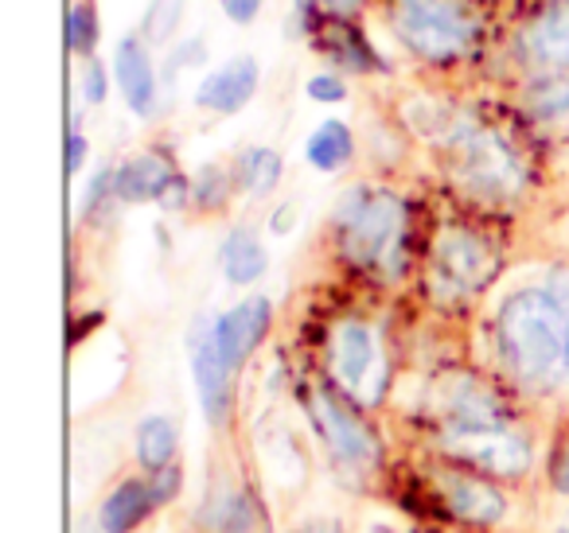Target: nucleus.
<instances>
[{
    "label": "nucleus",
    "instance_id": "f257e3e1",
    "mask_svg": "<svg viewBox=\"0 0 569 533\" xmlns=\"http://www.w3.org/2000/svg\"><path fill=\"white\" fill-rule=\"evenodd\" d=\"M496 354L522 385L569 378V312L550 289H519L499 304L491 323Z\"/></svg>",
    "mask_w": 569,
    "mask_h": 533
},
{
    "label": "nucleus",
    "instance_id": "f03ea898",
    "mask_svg": "<svg viewBox=\"0 0 569 533\" xmlns=\"http://www.w3.org/2000/svg\"><path fill=\"white\" fill-rule=\"evenodd\" d=\"M269 323H273V304L266 296H250L211 320L203 339H196L191 351V374H196L199 405H203L207 421L222 424L230 413V393H234V374L266 339Z\"/></svg>",
    "mask_w": 569,
    "mask_h": 533
},
{
    "label": "nucleus",
    "instance_id": "7ed1b4c3",
    "mask_svg": "<svg viewBox=\"0 0 569 533\" xmlns=\"http://www.w3.org/2000/svg\"><path fill=\"white\" fill-rule=\"evenodd\" d=\"M336 227H340V245L356 265L371 269H402L406 250V207L390 191L356 188L336 211Z\"/></svg>",
    "mask_w": 569,
    "mask_h": 533
},
{
    "label": "nucleus",
    "instance_id": "20e7f679",
    "mask_svg": "<svg viewBox=\"0 0 569 533\" xmlns=\"http://www.w3.org/2000/svg\"><path fill=\"white\" fill-rule=\"evenodd\" d=\"M390 32L421 63H457L472 48L480 24L465 0H395Z\"/></svg>",
    "mask_w": 569,
    "mask_h": 533
},
{
    "label": "nucleus",
    "instance_id": "39448f33",
    "mask_svg": "<svg viewBox=\"0 0 569 533\" xmlns=\"http://www.w3.org/2000/svg\"><path fill=\"white\" fill-rule=\"evenodd\" d=\"M449 452H457L460 460H468L472 467L488 471V475H522L535 460L530 444L511 432L507 424H491V429H465V432H445Z\"/></svg>",
    "mask_w": 569,
    "mask_h": 533
},
{
    "label": "nucleus",
    "instance_id": "423d86ee",
    "mask_svg": "<svg viewBox=\"0 0 569 533\" xmlns=\"http://www.w3.org/2000/svg\"><path fill=\"white\" fill-rule=\"evenodd\" d=\"M491 273H496V258H491V250L476 234L452 230V234L441 238V245H437V253H433V281L441 284L445 292L468 296V292H476L480 284H488Z\"/></svg>",
    "mask_w": 569,
    "mask_h": 533
},
{
    "label": "nucleus",
    "instance_id": "0eeeda50",
    "mask_svg": "<svg viewBox=\"0 0 569 533\" xmlns=\"http://www.w3.org/2000/svg\"><path fill=\"white\" fill-rule=\"evenodd\" d=\"M309 409H312V421H317L320 436L325 444L340 455L343 463H375L379 460V440L371 436L363 421L343 405L336 393L328 390H312L309 398Z\"/></svg>",
    "mask_w": 569,
    "mask_h": 533
},
{
    "label": "nucleus",
    "instance_id": "6e6552de",
    "mask_svg": "<svg viewBox=\"0 0 569 533\" xmlns=\"http://www.w3.org/2000/svg\"><path fill=\"white\" fill-rule=\"evenodd\" d=\"M460 160V180L465 188L480 191L488 199H503L519 188V168H515V157L496 144L491 137H468L457 152Z\"/></svg>",
    "mask_w": 569,
    "mask_h": 533
},
{
    "label": "nucleus",
    "instance_id": "1a4fd4ad",
    "mask_svg": "<svg viewBox=\"0 0 569 533\" xmlns=\"http://www.w3.org/2000/svg\"><path fill=\"white\" fill-rule=\"evenodd\" d=\"M113 82H118L126 105L137 118H152L157 113V67H152V51L141 36H126L113 48Z\"/></svg>",
    "mask_w": 569,
    "mask_h": 533
},
{
    "label": "nucleus",
    "instance_id": "9d476101",
    "mask_svg": "<svg viewBox=\"0 0 569 533\" xmlns=\"http://www.w3.org/2000/svg\"><path fill=\"white\" fill-rule=\"evenodd\" d=\"M261 67L253 56H234L222 67H214L211 74H203V82L196 87V105L207 113H238L242 105H250V98L258 94Z\"/></svg>",
    "mask_w": 569,
    "mask_h": 533
},
{
    "label": "nucleus",
    "instance_id": "9b49d317",
    "mask_svg": "<svg viewBox=\"0 0 569 533\" xmlns=\"http://www.w3.org/2000/svg\"><path fill=\"white\" fill-rule=\"evenodd\" d=\"M113 195L121 203H152V199L168 195H188V183L172 168V160L160 152H141V157L126 160L113 172Z\"/></svg>",
    "mask_w": 569,
    "mask_h": 533
},
{
    "label": "nucleus",
    "instance_id": "f8f14e48",
    "mask_svg": "<svg viewBox=\"0 0 569 533\" xmlns=\"http://www.w3.org/2000/svg\"><path fill=\"white\" fill-rule=\"evenodd\" d=\"M309 43H312V51H320V56L332 67H340V71H351V74L379 71V51L371 48V40H367L348 17H332V20L317 17L309 28Z\"/></svg>",
    "mask_w": 569,
    "mask_h": 533
},
{
    "label": "nucleus",
    "instance_id": "ddd939ff",
    "mask_svg": "<svg viewBox=\"0 0 569 533\" xmlns=\"http://www.w3.org/2000/svg\"><path fill=\"white\" fill-rule=\"evenodd\" d=\"M519 48L527 56V63L546 67V71H569V0L546 9L519 36Z\"/></svg>",
    "mask_w": 569,
    "mask_h": 533
},
{
    "label": "nucleus",
    "instance_id": "4468645a",
    "mask_svg": "<svg viewBox=\"0 0 569 533\" xmlns=\"http://www.w3.org/2000/svg\"><path fill=\"white\" fill-rule=\"evenodd\" d=\"M441 494H445V506L452 510L457 517L476 525H496L499 517L507 514V499L496 491L491 483L476 475H449L441 479Z\"/></svg>",
    "mask_w": 569,
    "mask_h": 533
},
{
    "label": "nucleus",
    "instance_id": "2eb2a0df",
    "mask_svg": "<svg viewBox=\"0 0 569 533\" xmlns=\"http://www.w3.org/2000/svg\"><path fill=\"white\" fill-rule=\"evenodd\" d=\"M328 354H332L336 382L348 385V390H359V382L371 374L375 335L363 328V323L348 320V323H340V328L332 331V346H328Z\"/></svg>",
    "mask_w": 569,
    "mask_h": 533
},
{
    "label": "nucleus",
    "instance_id": "dca6fc26",
    "mask_svg": "<svg viewBox=\"0 0 569 533\" xmlns=\"http://www.w3.org/2000/svg\"><path fill=\"white\" fill-rule=\"evenodd\" d=\"M152 506H160L152 483L129 479V483H121L118 491H113L110 499L102 502V514H98V522H102V533H129L137 522H144V517H149Z\"/></svg>",
    "mask_w": 569,
    "mask_h": 533
},
{
    "label": "nucleus",
    "instance_id": "f3484780",
    "mask_svg": "<svg viewBox=\"0 0 569 533\" xmlns=\"http://www.w3.org/2000/svg\"><path fill=\"white\" fill-rule=\"evenodd\" d=\"M219 265L230 284H253L269 269V253H266V245L258 242L253 230L238 227V230H230L227 242H222Z\"/></svg>",
    "mask_w": 569,
    "mask_h": 533
},
{
    "label": "nucleus",
    "instance_id": "a211bd4d",
    "mask_svg": "<svg viewBox=\"0 0 569 533\" xmlns=\"http://www.w3.org/2000/svg\"><path fill=\"white\" fill-rule=\"evenodd\" d=\"M351 157H356V137L336 118L320 121L305 141V160L320 172H340L343 164H351Z\"/></svg>",
    "mask_w": 569,
    "mask_h": 533
},
{
    "label": "nucleus",
    "instance_id": "6ab92c4d",
    "mask_svg": "<svg viewBox=\"0 0 569 533\" xmlns=\"http://www.w3.org/2000/svg\"><path fill=\"white\" fill-rule=\"evenodd\" d=\"M522 110L535 121H546V125L569 118V74L546 71L538 79H530L522 87Z\"/></svg>",
    "mask_w": 569,
    "mask_h": 533
},
{
    "label": "nucleus",
    "instance_id": "aec40b11",
    "mask_svg": "<svg viewBox=\"0 0 569 533\" xmlns=\"http://www.w3.org/2000/svg\"><path fill=\"white\" fill-rule=\"evenodd\" d=\"M281 172H284L281 152L266 149V144H258V149H246L242 157H238V188H242L246 195H253V199L273 195L277 183H281Z\"/></svg>",
    "mask_w": 569,
    "mask_h": 533
},
{
    "label": "nucleus",
    "instance_id": "412c9836",
    "mask_svg": "<svg viewBox=\"0 0 569 533\" xmlns=\"http://www.w3.org/2000/svg\"><path fill=\"white\" fill-rule=\"evenodd\" d=\"M176 455V424L168 416H144L137 424V460L144 471H164Z\"/></svg>",
    "mask_w": 569,
    "mask_h": 533
},
{
    "label": "nucleus",
    "instance_id": "4be33fe9",
    "mask_svg": "<svg viewBox=\"0 0 569 533\" xmlns=\"http://www.w3.org/2000/svg\"><path fill=\"white\" fill-rule=\"evenodd\" d=\"M207 525L214 533H253L258 530V506L250 494L222 491L219 502H211V510H207Z\"/></svg>",
    "mask_w": 569,
    "mask_h": 533
},
{
    "label": "nucleus",
    "instance_id": "5701e85b",
    "mask_svg": "<svg viewBox=\"0 0 569 533\" xmlns=\"http://www.w3.org/2000/svg\"><path fill=\"white\" fill-rule=\"evenodd\" d=\"M98 40H102V20H98V9L90 4V0L71 4V17H67V48H71V56L90 59L98 51Z\"/></svg>",
    "mask_w": 569,
    "mask_h": 533
},
{
    "label": "nucleus",
    "instance_id": "b1692460",
    "mask_svg": "<svg viewBox=\"0 0 569 533\" xmlns=\"http://www.w3.org/2000/svg\"><path fill=\"white\" fill-rule=\"evenodd\" d=\"M183 9H188V0H152L149 12H144L141 40L144 43H157V48H164V43L176 36V28H180Z\"/></svg>",
    "mask_w": 569,
    "mask_h": 533
},
{
    "label": "nucleus",
    "instance_id": "393cba45",
    "mask_svg": "<svg viewBox=\"0 0 569 533\" xmlns=\"http://www.w3.org/2000/svg\"><path fill=\"white\" fill-rule=\"evenodd\" d=\"M191 195H196V203L203 207V211H214V207L227 203V195H230V175L222 172L219 164H207L203 172L196 175V183H191Z\"/></svg>",
    "mask_w": 569,
    "mask_h": 533
},
{
    "label": "nucleus",
    "instance_id": "a878e982",
    "mask_svg": "<svg viewBox=\"0 0 569 533\" xmlns=\"http://www.w3.org/2000/svg\"><path fill=\"white\" fill-rule=\"evenodd\" d=\"M110 67H102L94 56L90 59H82V74H79V90H82V98H87L90 105H102L106 102V94H110Z\"/></svg>",
    "mask_w": 569,
    "mask_h": 533
},
{
    "label": "nucleus",
    "instance_id": "bb28decb",
    "mask_svg": "<svg viewBox=\"0 0 569 533\" xmlns=\"http://www.w3.org/2000/svg\"><path fill=\"white\" fill-rule=\"evenodd\" d=\"M305 90H309L312 102H325V105H336V102H343V98H348V87H343V79H340V74H332V71L312 74Z\"/></svg>",
    "mask_w": 569,
    "mask_h": 533
},
{
    "label": "nucleus",
    "instance_id": "cd10ccee",
    "mask_svg": "<svg viewBox=\"0 0 569 533\" xmlns=\"http://www.w3.org/2000/svg\"><path fill=\"white\" fill-rule=\"evenodd\" d=\"M219 4H222V12H227L230 24H238V28L253 24V20L261 17V9H266V0H219Z\"/></svg>",
    "mask_w": 569,
    "mask_h": 533
},
{
    "label": "nucleus",
    "instance_id": "c85d7f7f",
    "mask_svg": "<svg viewBox=\"0 0 569 533\" xmlns=\"http://www.w3.org/2000/svg\"><path fill=\"white\" fill-rule=\"evenodd\" d=\"M207 59V48H203V40H188V43H180V48L172 51V63H168V71H180V67H196V63H203Z\"/></svg>",
    "mask_w": 569,
    "mask_h": 533
},
{
    "label": "nucleus",
    "instance_id": "c756f323",
    "mask_svg": "<svg viewBox=\"0 0 569 533\" xmlns=\"http://www.w3.org/2000/svg\"><path fill=\"white\" fill-rule=\"evenodd\" d=\"M87 152H90V141L79 133V129H71V141H67V168L74 172H82V164H87Z\"/></svg>",
    "mask_w": 569,
    "mask_h": 533
},
{
    "label": "nucleus",
    "instance_id": "7c9ffc66",
    "mask_svg": "<svg viewBox=\"0 0 569 533\" xmlns=\"http://www.w3.org/2000/svg\"><path fill=\"white\" fill-rule=\"evenodd\" d=\"M176 486H180V475H176L172 467L157 471V479H152V491H157V502H168V499H172Z\"/></svg>",
    "mask_w": 569,
    "mask_h": 533
},
{
    "label": "nucleus",
    "instance_id": "2f4dec72",
    "mask_svg": "<svg viewBox=\"0 0 569 533\" xmlns=\"http://www.w3.org/2000/svg\"><path fill=\"white\" fill-rule=\"evenodd\" d=\"M320 4H325L328 12H332V17H356V12H363V4L367 0H320Z\"/></svg>",
    "mask_w": 569,
    "mask_h": 533
},
{
    "label": "nucleus",
    "instance_id": "473e14b6",
    "mask_svg": "<svg viewBox=\"0 0 569 533\" xmlns=\"http://www.w3.org/2000/svg\"><path fill=\"white\" fill-rule=\"evenodd\" d=\"M553 491L569 494V452L561 455L558 463H553Z\"/></svg>",
    "mask_w": 569,
    "mask_h": 533
},
{
    "label": "nucleus",
    "instance_id": "72a5a7b5",
    "mask_svg": "<svg viewBox=\"0 0 569 533\" xmlns=\"http://www.w3.org/2000/svg\"><path fill=\"white\" fill-rule=\"evenodd\" d=\"M558 533H569V530H558Z\"/></svg>",
    "mask_w": 569,
    "mask_h": 533
}]
</instances>
